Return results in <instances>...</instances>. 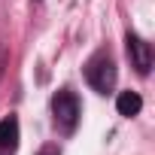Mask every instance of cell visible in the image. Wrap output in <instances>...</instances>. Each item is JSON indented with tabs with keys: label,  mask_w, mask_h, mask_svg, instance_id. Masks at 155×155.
I'll return each mask as SVG.
<instances>
[{
	"label": "cell",
	"mask_w": 155,
	"mask_h": 155,
	"mask_svg": "<svg viewBox=\"0 0 155 155\" xmlns=\"http://www.w3.org/2000/svg\"><path fill=\"white\" fill-rule=\"evenodd\" d=\"M52 122H55L58 134H64V137L76 134V128H79V122H82V101H79L76 91L58 88L52 94Z\"/></svg>",
	"instance_id": "6da1fadb"
},
{
	"label": "cell",
	"mask_w": 155,
	"mask_h": 155,
	"mask_svg": "<svg viewBox=\"0 0 155 155\" xmlns=\"http://www.w3.org/2000/svg\"><path fill=\"white\" fill-rule=\"evenodd\" d=\"M116 79H119V67H116V58L110 49H97L88 61H85V82L97 91V94H110L116 88Z\"/></svg>",
	"instance_id": "7a4b0ae2"
},
{
	"label": "cell",
	"mask_w": 155,
	"mask_h": 155,
	"mask_svg": "<svg viewBox=\"0 0 155 155\" xmlns=\"http://www.w3.org/2000/svg\"><path fill=\"white\" fill-rule=\"evenodd\" d=\"M125 49H128L131 67H134L140 76H149V70H152V61H155V52H152V46H149V43H146L140 34L128 31V34H125Z\"/></svg>",
	"instance_id": "3957f363"
},
{
	"label": "cell",
	"mask_w": 155,
	"mask_h": 155,
	"mask_svg": "<svg viewBox=\"0 0 155 155\" xmlns=\"http://www.w3.org/2000/svg\"><path fill=\"white\" fill-rule=\"evenodd\" d=\"M18 137H21V131H18V119L9 113V116H3L0 119V155H15V149H18Z\"/></svg>",
	"instance_id": "277c9868"
},
{
	"label": "cell",
	"mask_w": 155,
	"mask_h": 155,
	"mask_svg": "<svg viewBox=\"0 0 155 155\" xmlns=\"http://www.w3.org/2000/svg\"><path fill=\"white\" fill-rule=\"evenodd\" d=\"M116 110H119V116L134 119V116L143 110V97H140L137 91H122V94L116 97Z\"/></svg>",
	"instance_id": "5b68a950"
},
{
	"label": "cell",
	"mask_w": 155,
	"mask_h": 155,
	"mask_svg": "<svg viewBox=\"0 0 155 155\" xmlns=\"http://www.w3.org/2000/svg\"><path fill=\"white\" fill-rule=\"evenodd\" d=\"M40 155H61V152H58V149H55V146H46V149H43V152H40Z\"/></svg>",
	"instance_id": "8992f818"
},
{
	"label": "cell",
	"mask_w": 155,
	"mask_h": 155,
	"mask_svg": "<svg viewBox=\"0 0 155 155\" xmlns=\"http://www.w3.org/2000/svg\"><path fill=\"white\" fill-rule=\"evenodd\" d=\"M3 61H6V58H3V52H0V76H3Z\"/></svg>",
	"instance_id": "52a82bcc"
},
{
	"label": "cell",
	"mask_w": 155,
	"mask_h": 155,
	"mask_svg": "<svg viewBox=\"0 0 155 155\" xmlns=\"http://www.w3.org/2000/svg\"><path fill=\"white\" fill-rule=\"evenodd\" d=\"M37 3H40V0H37Z\"/></svg>",
	"instance_id": "ba28073f"
}]
</instances>
